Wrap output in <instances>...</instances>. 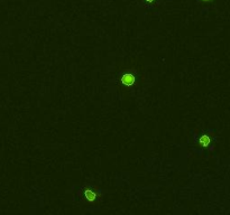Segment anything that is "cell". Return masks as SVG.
<instances>
[{
  "label": "cell",
  "instance_id": "obj_4",
  "mask_svg": "<svg viewBox=\"0 0 230 215\" xmlns=\"http://www.w3.org/2000/svg\"><path fill=\"white\" fill-rule=\"evenodd\" d=\"M146 2H148V4H153V2H155L156 0H145Z\"/></svg>",
  "mask_w": 230,
  "mask_h": 215
},
{
  "label": "cell",
  "instance_id": "obj_3",
  "mask_svg": "<svg viewBox=\"0 0 230 215\" xmlns=\"http://www.w3.org/2000/svg\"><path fill=\"white\" fill-rule=\"evenodd\" d=\"M85 197H87V199L89 202H93L95 198H97V195H95V193L92 191H90V189H88V191H85Z\"/></svg>",
  "mask_w": 230,
  "mask_h": 215
},
{
  "label": "cell",
  "instance_id": "obj_1",
  "mask_svg": "<svg viewBox=\"0 0 230 215\" xmlns=\"http://www.w3.org/2000/svg\"><path fill=\"white\" fill-rule=\"evenodd\" d=\"M134 82H135V76H134L131 73H126L124 74V76H122V83L125 84V85H127V86H130V85H133Z\"/></svg>",
  "mask_w": 230,
  "mask_h": 215
},
{
  "label": "cell",
  "instance_id": "obj_2",
  "mask_svg": "<svg viewBox=\"0 0 230 215\" xmlns=\"http://www.w3.org/2000/svg\"><path fill=\"white\" fill-rule=\"evenodd\" d=\"M199 142L201 143V146L203 147H208L210 145V142H211V140H210V138L208 137L207 135H203L201 136V138H200Z\"/></svg>",
  "mask_w": 230,
  "mask_h": 215
},
{
  "label": "cell",
  "instance_id": "obj_5",
  "mask_svg": "<svg viewBox=\"0 0 230 215\" xmlns=\"http://www.w3.org/2000/svg\"><path fill=\"white\" fill-rule=\"evenodd\" d=\"M201 1H204V2H208V1H210V0H201Z\"/></svg>",
  "mask_w": 230,
  "mask_h": 215
}]
</instances>
